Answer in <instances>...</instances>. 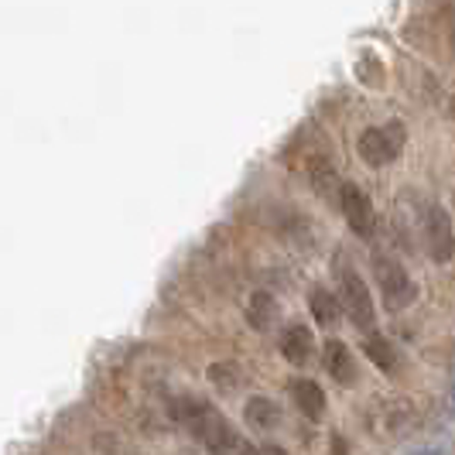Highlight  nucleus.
Listing matches in <instances>:
<instances>
[{"label":"nucleus","instance_id":"f257e3e1","mask_svg":"<svg viewBox=\"0 0 455 455\" xmlns=\"http://www.w3.org/2000/svg\"><path fill=\"white\" fill-rule=\"evenodd\" d=\"M172 414L175 421L188 428L199 442L205 445V452L212 455H247V438L229 425L220 411L212 408L209 401H199V397H179L172 404Z\"/></svg>","mask_w":455,"mask_h":455},{"label":"nucleus","instance_id":"f03ea898","mask_svg":"<svg viewBox=\"0 0 455 455\" xmlns=\"http://www.w3.org/2000/svg\"><path fill=\"white\" fill-rule=\"evenodd\" d=\"M339 288H342L339 308L349 315V322L360 332H373V325H377V305H373V295H370V288L363 284V277L353 271V267H339Z\"/></svg>","mask_w":455,"mask_h":455},{"label":"nucleus","instance_id":"7ed1b4c3","mask_svg":"<svg viewBox=\"0 0 455 455\" xmlns=\"http://www.w3.org/2000/svg\"><path fill=\"white\" fill-rule=\"evenodd\" d=\"M373 267H377V284H380V295H384V305L390 312L408 308L418 298V288H414L411 274L404 271V264H397L390 257H373Z\"/></svg>","mask_w":455,"mask_h":455},{"label":"nucleus","instance_id":"20e7f679","mask_svg":"<svg viewBox=\"0 0 455 455\" xmlns=\"http://www.w3.org/2000/svg\"><path fill=\"white\" fill-rule=\"evenodd\" d=\"M404 148V127L401 124H380V127H370L360 137V158L373 168H384L390 161H397Z\"/></svg>","mask_w":455,"mask_h":455},{"label":"nucleus","instance_id":"39448f33","mask_svg":"<svg viewBox=\"0 0 455 455\" xmlns=\"http://www.w3.org/2000/svg\"><path fill=\"white\" fill-rule=\"evenodd\" d=\"M339 205H342V216H346L349 229H353L356 236L370 240L373 229H377V212H373V203L366 199L363 188H360V185H342Z\"/></svg>","mask_w":455,"mask_h":455},{"label":"nucleus","instance_id":"423d86ee","mask_svg":"<svg viewBox=\"0 0 455 455\" xmlns=\"http://www.w3.org/2000/svg\"><path fill=\"white\" fill-rule=\"evenodd\" d=\"M425 240H428V253L438 264L452 260V220L442 205H428L425 209Z\"/></svg>","mask_w":455,"mask_h":455},{"label":"nucleus","instance_id":"0eeeda50","mask_svg":"<svg viewBox=\"0 0 455 455\" xmlns=\"http://www.w3.org/2000/svg\"><path fill=\"white\" fill-rule=\"evenodd\" d=\"M325 366H329V377L336 380V384H353L356 380V363H353V353H349V346L339 339H329L325 342Z\"/></svg>","mask_w":455,"mask_h":455},{"label":"nucleus","instance_id":"6e6552de","mask_svg":"<svg viewBox=\"0 0 455 455\" xmlns=\"http://www.w3.org/2000/svg\"><path fill=\"white\" fill-rule=\"evenodd\" d=\"M312 332L305 329V325H291V329H284V336H281V356L288 360V363H308V356H312Z\"/></svg>","mask_w":455,"mask_h":455},{"label":"nucleus","instance_id":"1a4fd4ad","mask_svg":"<svg viewBox=\"0 0 455 455\" xmlns=\"http://www.w3.org/2000/svg\"><path fill=\"white\" fill-rule=\"evenodd\" d=\"M291 397H295L298 411L308 418V421H319L325 414V394L315 380H295L291 384Z\"/></svg>","mask_w":455,"mask_h":455},{"label":"nucleus","instance_id":"9d476101","mask_svg":"<svg viewBox=\"0 0 455 455\" xmlns=\"http://www.w3.org/2000/svg\"><path fill=\"white\" fill-rule=\"evenodd\" d=\"M243 418L251 421V428H257V432H274L281 425V408L274 401H267V397H251L247 408H243Z\"/></svg>","mask_w":455,"mask_h":455},{"label":"nucleus","instance_id":"9b49d317","mask_svg":"<svg viewBox=\"0 0 455 455\" xmlns=\"http://www.w3.org/2000/svg\"><path fill=\"white\" fill-rule=\"evenodd\" d=\"M247 322H251L257 332H267L274 322H277V301L267 291H257L247 305Z\"/></svg>","mask_w":455,"mask_h":455},{"label":"nucleus","instance_id":"f8f14e48","mask_svg":"<svg viewBox=\"0 0 455 455\" xmlns=\"http://www.w3.org/2000/svg\"><path fill=\"white\" fill-rule=\"evenodd\" d=\"M308 305H312V315H315V322H319V325H325V329H332V325L342 319L339 301L329 295V291H322V288H315V291L308 295Z\"/></svg>","mask_w":455,"mask_h":455},{"label":"nucleus","instance_id":"ddd939ff","mask_svg":"<svg viewBox=\"0 0 455 455\" xmlns=\"http://www.w3.org/2000/svg\"><path fill=\"white\" fill-rule=\"evenodd\" d=\"M363 349H366V356L380 366L384 373H390V370L397 366V353H394L390 339H384L380 332H370V336H366V342H363Z\"/></svg>","mask_w":455,"mask_h":455},{"label":"nucleus","instance_id":"4468645a","mask_svg":"<svg viewBox=\"0 0 455 455\" xmlns=\"http://www.w3.org/2000/svg\"><path fill=\"white\" fill-rule=\"evenodd\" d=\"M209 380H212L220 390H233L243 377L236 373V366L233 363H220V366H212V370H209Z\"/></svg>","mask_w":455,"mask_h":455},{"label":"nucleus","instance_id":"2eb2a0df","mask_svg":"<svg viewBox=\"0 0 455 455\" xmlns=\"http://www.w3.org/2000/svg\"><path fill=\"white\" fill-rule=\"evenodd\" d=\"M247 455H288L281 445H257V449H247Z\"/></svg>","mask_w":455,"mask_h":455}]
</instances>
